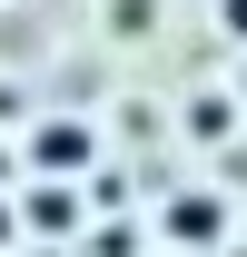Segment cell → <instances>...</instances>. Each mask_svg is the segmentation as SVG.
Returning a JSON list of instances; mask_svg holds the SVG:
<instances>
[{
	"label": "cell",
	"instance_id": "1",
	"mask_svg": "<svg viewBox=\"0 0 247 257\" xmlns=\"http://www.w3.org/2000/svg\"><path fill=\"white\" fill-rule=\"evenodd\" d=\"M99 159V128L89 119H40L30 128V178H79Z\"/></svg>",
	"mask_w": 247,
	"mask_h": 257
},
{
	"label": "cell",
	"instance_id": "2",
	"mask_svg": "<svg viewBox=\"0 0 247 257\" xmlns=\"http://www.w3.org/2000/svg\"><path fill=\"white\" fill-rule=\"evenodd\" d=\"M158 227H168V247H217V237H227V198H208V188H178Z\"/></svg>",
	"mask_w": 247,
	"mask_h": 257
},
{
	"label": "cell",
	"instance_id": "3",
	"mask_svg": "<svg viewBox=\"0 0 247 257\" xmlns=\"http://www.w3.org/2000/svg\"><path fill=\"white\" fill-rule=\"evenodd\" d=\"M79 218H89L79 178H30V227L40 237H79Z\"/></svg>",
	"mask_w": 247,
	"mask_h": 257
},
{
	"label": "cell",
	"instance_id": "4",
	"mask_svg": "<svg viewBox=\"0 0 247 257\" xmlns=\"http://www.w3.org/2000/svg\"><path fill=\"white\" fill-rule=\"evenodd\" d=\"M109 30H119V40H139V30H158V0H109Z\"/></svg>",
	"mask_w": 247,
	"mask_h": 257
},
{
	"label": "cell",
	"instance_id": "5",
	"mask_svg": "<svg viewBox=\"0 0 247 257\" xmlns=\"http://www.w3.org/2000/svg\"><path fill=\"white\" fill-rule=\"evenodd\" d=\"M188 128H198V139H217V128H237V99H198V109H188Z\"/></svg>",
	"mask_w": 247,
	"mask_h": 257
},
{
	"label": "cell",
	"instance_id": "6",
	"mask_svg": "<svg viewBox=\"0 0 247 257\" xmlns=\"http://www.w3.org/2000/svg\"><path fill=\"white\" fill-rule=\"evenodd\" d=\"M217 30H227V40H247V0H217Z\"/></svg>",
	"mask_w": 247,
	"mask_h": 257
},
{
	"label": "cell",
	"instance_id": "7",
	"mask_svg": "<svg viewBox=\"0 0 247 257\" xmlns=\"http://www.w3.org/2000/svg\"><path fill=\"white\" fill-rule=\"evenodd\" d=\"M10 237H20V227H10V208H0V247H10Z\"/></svg>",
	"mask_w": 247,
	"mask_h": 257
}]
</instances>
